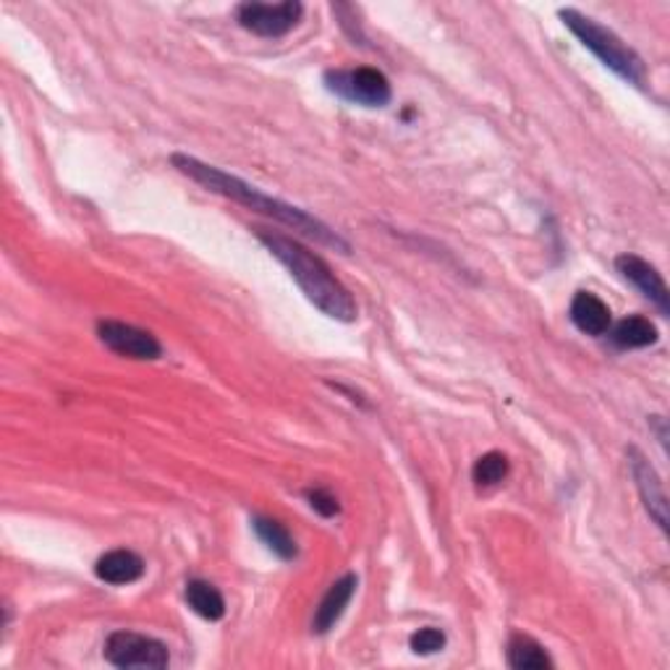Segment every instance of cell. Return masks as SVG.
I'll list each match as a JSON object with an SVG mask.
<instances>
[{"label":"cell","mask_w":670,"mask_h":670,"mask_svg":"<svg viewBox=\"0 0 670 670\" xmlns=\"http://www.w3.org/2000/svg\"><path fill=\"white\" fill-rule=\"evenodd\" d=\"M171 160H173V165L184 173V176L197 181V184L205 186L207 192L220 194V197H226V199H233V203L250 207V210L254 212H263V216L278 220V223L288 226L291 231H297L307 239H314L323 246H331V250L335 252H344V254L351 252V246H348V241L340 236V233H335L331 226L323 223L320 218L310 216V212H304L301 207H293V205L284 203V199L270 197V194L259 192L257 186L246 184V181H241L239 176H231V173L220 171V168L216 165H207L203 163V160H197L192 155H181V152H176Z\"/></svg>","instance_id":"1"},{"label":"cell","mask_w":670,"mask_h":670,"mask_svg":"<svg viewBox=\"0 0 670 670\" xmlns=\"http://www.w3.org/2000/svg\"><path fill=\"white\" fill-rule=\"evenodd\" d=\"M257 239L286 267L288 276L297 280L304 297L320 312L331 320H338V323H354L357 320V301L348 293V288L333 276L323 257L307 250L297 239L284 236L278 231H267V228H257Z\"/></svg>","instance_id":"2"},{"label":"cell","mask_w":670,"mask_h":670,"mask_svg":"<svg viewBox=\"0 0 670 670\" xmlns=\"http://www.w3.org/2000/svg\"><path fill=\"white\" fill-rule=\"evenodd\" d=\"M558 16L561 22L579 37V43L585 45L587 50H592L613 73H619L623 82L634 86H645L647 63L642 60L639 53L628 48L613 30H608V26H602L598 19L587 16V13L576 9H561Z\"/></svg>","instance_id":"3"},{"label":"cell","mask_w":670,"mask_h":670,"mask_svg":"<svg viewBox=\"0 0 670 670\" xmlns=\"http://www.w3.org/2000/svg\"><path fill=\"white\" fill-rule=\"evenodd\" d=\"M325 86L333 95L344 97L348 103L365 105V108H385L393 97L388 77L383 71L372 69V66L327 71Z\"/></svg>","instance_id":"4"},{"label":"cell","mask_w":670,"mask_h":670,"mask_svg":"<svg viewBox=\"0 0 670 670\" xmlns=\"http://www.w3.org/2000/svg\"><path fill=\"white\" fill-rule=\"evenodd\" d=\"M105 660L116 668L163 670L171 662V652L160 639L134 632H113L105 639Z\"/></svg>","instance_id":"5"},{"label":"cell","mask_w":670,"mask_h":670,"mask_svg":"<svg viewBox=\"0 0 670 670\" xmlns=\"http://www.w3.org/2000/svg\"><path fill=\"white\" fill-rule=\"evenodd\" d=\"M239 24L257 37H284L297 30L304 5L299 0H284V3H241L236 9Z\"/></svg>","instance_id":"6"},{"label":"cell","mask_w":670,"mask_h":670,"mask_svg":"<svg viewBox=\"0 0 670 670\" xmlns=\"http://www.w3.org/2000/svg\"><path fill=\"white\" fill-rule=\"evenodd\" d=\"M97 338L103 340L105 348L126 359L139 361H155L163 357V346L150 331L142 327L118 323V320H100L97 323Z\"/></svg>","instance_id":"7"},{"label":"cell","mask_w":670,"mask_h":670,"mask_svg":"<svg viewBox=\"0 0 670 670\" xmlns=\"http://www.w3.org/2000/svg\"><path fill=\"white\" fill-rule=\"evenodd\" d=\"M628 469H632L636 490L642 495L647 513L652 516V521L662 532H668V495L666 487H662L660 474L655 472V466L649 464L647 455L639 448H628Z\"/></svg>","instance_id":"8"},{"label":"cell","mask_w":670,"mask_h":670,"mask_svg":"<svg viewBox=\"0 0 670 670\" xmlns=\"http://www.w3.org/2000/svg\"><path fill=\"white\" fill-rule=\"evenodd\" d=\"M615 267H619L621 276L626 278L642 297L658 307L660 314L670 312V291L658 273V267L649 265L647 259L636 257V254H621V257L615 259Z\"/></svg>","instance_id":"9"},{"label":"cell","mask_w":670,"mask_h":670,"mask_svg":"<svg viewBox=\"0 0 670 670\" xmlns=\"http://www.w3.org/2000/svg\"><path fill=\"white\" fill-rule=\"evenodd\" d=\"M357 587H359L357 576L346 574V576H340V579L335 581L331 589H327L325 598L320 600L317 611H314V619H312V632L314 634L331 632L335 623L340 621V615L346 613L348 602H351L354 594H357Z\"/></svg>","instance_id":"10"},{"label":"cell","mask_w":670,"mask_h":670,"mask_svg":"<svg viewBox=\"0 0 670 670\" xmlns=\"http://www.w3.org/2000/svg\"><path fill=\"white\" fill-rule=\"evenodd\" d=\"M571 323L579 327L581 333L594 335V338H600V335L611 333L613 325V314L611 307L605 304L600 297H594V293L589 291H579L571 299Z\"/></svg>","instance_id":"11"},{"label":"cell","mask_w":670,"mask_h":670,"mask_svg":"<svg viewBox=\"0 0 670 670\" xmlns=\"http://www.w3.org/2000/svg\"><path fill=\"white\" fill-rule=\"evenodd\" d=\"M95 574L105 585H134L145 576V561L134 551H111L95 563Z\"/></svg>","instance_id":"12"},{"label":"cell","mask_w":670,"mask_h":670,"mask_svg":"<svg viewBox=\"0 0 670 670\" xmlns=\"http://www.w3.org/2000/svg\"><path fill=\"white\" fill-rule=\"evenodd\" d=\"M254 532H257V538L263 540V545L270 553H276L280 561H293L299 555L297 540L291 538V532L280 524L276 519H267V516H254L252 519Z\"/></svg>","instance_id":"13"},{"label":"cell","mask_w":670,"mask_h":670,"mask_svg":"<svg viewBox=\"0 0 670 670\" xmlns=\"http://www.w3.org/2000/svg\"><path fill=\"white\" fill-rule=\"evenodd\" d=\"M613 344L619 348H647L658 344L660 333L652 320L642 317V314H632V317L621 320L611 333Z\"/></svg>","instance_id":"14"},{"label":"cell","mask_w":670,"mask_h":670,"mask_svg":"<svg viewBox=\"0 0 670 670\" xmlns=\"http://www.w3.org/2000/svg\"><path fill=\"white\" fill-rule=\"evenodd\" d=\"M508 666L516 670H545L553 668V660L545 652V647L538 645L532 636L513 634L508 639Z\"/></svg>","instance_id":"15"},{"label":"cell","mask_w":670,"mask_h":670,"mask_svg":"<svg viewBox=\"0 0 670 670\" xmlns=\"http://www.w3.org/2000/svg\"><path fill=\"white\" fill-rule=\"evenodd\" d=\"M186 602H189L192 611L205 621H220L226 615L223 594H220L210 581L192 579L189 585H186Z\"/></svg>","instance_id":"16"},{"label":"cell","mask_w":670,"mask_h":670,"mask_svg":"<svg viewBox=\"0 0 670 670\" xmlns=\"http://www.w3.org/2000/svg\"><path fill=\"white\" fill-rule=\"evenodd\" d=\"M508 472H511V464H508V459L498 451H490L485 455H480L477 464L472 469V477L477 482V487H493L498 485L508 477Z\"/></svg>","instance_id":"17"},{"label":"cell","mask_w":670,"mask_h":670,"mask_svg":"<svg viewBox=\"0 0 670 670\" xmlns=\"http://www.w3.org/2000/svg\"><path fill=\"white\" fill-rule=\"evenodd\" d=\"M408 645H412V649L417 655H435L446 647V634L440 632V628H432V626L419 628L417 634H412Z\"/></svg>","instance_id":"18"},{"label":"cell","mask_w":670,"mask_h":670,"mask_svg":"<svg viewBox=\"0 0 670 670\" xmlns=\"http://www.w3.org/2000/svg\"><path fill=\"white\" fill-rule=\"evenodd\" d=\"M307 500H310L312 511H317L320 516H325V519H333V516L340 513L338 498L331 490H323V487H317V490L307 493Z\"/></svg>","instance_id":"19"}]
</instances>
